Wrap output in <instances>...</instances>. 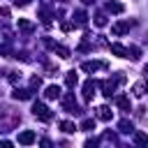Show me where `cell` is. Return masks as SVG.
<instances>
[{"label": "cell", "mask_w": 148, "mask_h": 148, "mask_svg": "<svg viewBox=\"0 0 148 148\" xmlns=\"http://www.w3.org/2000/svg\"><path fill=\"white\" fill-rule=\"evenodd\" d=\"M32 113H35V118H39V120H44V123H49V120L53 118V113H51L42 102H35V104H32Z\"/></svg>", "instance_id": "6da1fadb"}, {"label": "cell", "mask_w": 148, "mask_h": 148, "mask_svg": "<svg viewBox=\"0 0 148 148\" xmlns=\"http://www.w3.org/2000/svg\"><path fill=\"white\" fill-rule=\"evenodd\" d=\"M62 106H65V111H69V113H76V111H79L74 95H65V97H62Z\"/></svg>", "instance_id": "7a4b0ae2"}, {"label": "cell", "mask_w": 148, "mask_h": 148, "mask_svg": "<svg viewBox=\"0 0 148 148\" xmlns=\"http://www.w3.org/2000/svg\"><path fill=\"white\" fill-rule=\"evenodd\" d=\"M132 92H134L136 97H143V95L148 92V81H136L134 88H132Z\"/></svg>", "instance_id": "3957f363"}, {"label": "cell", "mask_w": 148, "mask_h": 148, "mask_svg": "<svg viewBox=\"0 0 148 148\" xmlns=\"http://www.w3.org/2000/svg\"><path fill=\"white\" fill-rule=\"evenodd\" d=\"M111 51H113L118 58H130V49L123 46V44H111Z\"/></svg>", "instance_id": "277c9868"}, {"label": "cell", "mask_w": 148, "mask_h": 148, "mask_svg": "<svg viewBox=\"0 0 148 148\" xmlns=\"http://www.w3.org/2000/svg\"><path fill=\"white\" fill-rule=\"evenodd\" d=\"M92 95H95V81H86L83 83V99H92Z\"/></svg>", "instance_id": "5b68a950"}, {"label": "cell", "mask_w": 148, "mask_h": 148, "mask_svg": "<svg viewBox=\"0 0 148 148\" xmlns=\"http://www.w3.org/2000/svg\"><path fill=\"white\" fill-rule=\"evenodd\" d=\"M18 143H23V146H30V143H35V132H21L18 134Z\"/></svg>", "instance_id": "8992f818"}, {"label": "cell", "mask_w": 148, "mask_h": 148, "mask_svg": "<svg viewBox=\"0 0 148 148\" xmlns=\"http://www.w3.org/2000/svg\"><path fill=\"white\" fill-rule=\"evenodd\" d=\"M102 90H104V92H102L104 97H111L113 90H116V83H113L111 79H106V81H102Z\"/></svg>", "instance_id": "52a82bcc"}, {"label": "cell", "mask_w": 148, "mask_h": 148, "mask_svg": "<svg viewBox=\"0 0 148 148\" xmlns=\"http://www.w3.org/2000/svg\"><path fill=\"white\" fill-rule=\"evenodd\" d=\"M44 97H46V99H58V97H60V88H58V86H49V88L44 90Z\"/></svg>", "instance_id": "ba28073f"}, {"label": "cell", "mask_w": 148, "mask_h": 148, "mask_svg": "<svg viewBox=\"0 0 148 148\" xmlns=\"http://www.w3.org/2000/svg\"><path fill=\"white\" fill-rule=\"evenodd\" d=\"M99 67H106V65H104V62H95V60H92V62L88 60V62H83V65H81V69H83V72H95V69H99Z\"/></svg>", "instance_id": "9c48e42d"}, {"label": "cell", "mask_w": 148, "mask_h": 148, "mask_svg": "<svg viewBox=\"0 0 148 148\" xmlns=\"http://www.w3.org/2000/svg\"><path fill=\"white\" fill-rule=\"evenodd\" d=\"M123 9H125V7H123L120 2H113V0H109V2H106V12H111V14H120Z\"/></svg>", "instance_id": "30bf717a"}, {"label": "cell", "mask_w": 148, "mask_h": 148, "mask_svg": "<svg viewBox=\"0 0 148 148\" xmlns=\"http://www.w3.org/2000/svg\"><path fill=\"white\" fill-rule=\"evenodd\" d=\"M12 97H14V99H30V97H32V90H18V88H16V90L12 92Z\"/></svg>", "instance_id": "8fae6325"}, {"label": "cell", "mask_w": 148, "mask_h": 148, "mask_svg": "<svg viewBox=\"0 0 148 148\" xmlns=\"http://www.w3.org/2000/svg\"><path fill=\"white\" fill-rule=\"evenodd\" d=\"M97 118L99 120H111V109L109 106H99L97 109Z\"/></svg>", "instance_id": "7c38bea8"}, {"label": "cell", "mask_w": 148, "mask_h": 148, "mask_svg": "<svg viewBox=\"0 0 148 148\" xmlns=\"http://www.w3.org/2000/svg\"><path fill=\"white\" fill-rule=\"evenodd\" d=\"M60 130H62L65 134H72V132H76V125H74L72 120H62V123H60Z\"/></svg>", "instance_id": "4fadbf2b"}, {"label": "cell", "mask_w": 148, "mask_h": 148, "mask_svg": "<svg viewBox=\"0 0 148 148\" xmlns=\"http://www.w3.org/2000/svg\"><path fill=\"white\" fill-rule=\"evenodd\" d=\"M76 81H79V79H76V72H69V74L65 76V83H67L69 88H74V86H76Z\"/></svg>", "instance_id": "5bb4252c"}, {"label": "cell", "mask_w": 148, "mask_h": 148, "mask_svg": "<svg viewBox=\"0 0 148 148\" xmlns=\"http://www.w3.org/2000/svg\"><path fill=\"white\" fill-rule=\"evenodd\" d=\"M134 141H136V143H141V146H148V134L136 132V134H134Z\"/></svg>", "instance_id": "9a60e30c"}, {"label": "cell", "mask_w": 148, "mask_h": 148, "mask_svg": "<svg viewBox=\"0 0 148 148\" xmlns=\"http://www.w3.org/2000/svg\"><path fill=\"white\" fill-rule=\"evenodd\" d=\"M130 25H132V23H118V25H113V35H123Z\"/></svg>", "instance_id": "2e32d148"}, {"label": "cell", "mask_w": 148, "mask_h": 148, "mask_svg": "<svg viewBox=\"0 0 148 148\" xmlns=\"http://www.w3.org/2000/svg\"><path fill=\"white\" fill-rule=\"evenodd\" d=\"M116 102H118V106H120L123 111H130V99H127V97H118Z\"/></svg>", "instance_id": "e0dca14e"}, {"label": "cell", "mask_w": 148, "mask_h": 148, "mask_svg": "<svg viewBox=\"0 0 148 148\" xmlns=\"http://www.w3.org/2000/svg\"><path fill=\"white\" fill-rule=\"evenodd\" d=\"M18 28L28 32V30H32V23H30V21H25V18H18Z\"/></svg>", "instance_id": "ac0fdd59"}, {"label": "cell", "mask_w": 148, "mask_h": 148, "mask_svg": "<svg viewBox=\"0 0 148 148\" xmlns=\"http://www.w3.org/2000/svg\"><path fill=\"white\" fill-rule=\"evenodd\" d=\"M81 130H88V132H90V130H95V120H90V118H86V120L81 123Z\"/></svg>", "instance_id": "d6986e66"}, {"label": "cell", "mask_w": 148, "mask_h": 148, "mask_svg": "<svg viewBox=\"0 0 148 148\" xmlns=\"http://www.w3.org/2000/svg\"><path fill=\"white\" fill-rule=\"evenodd\" d=\"M118 127H120V132H132V130H134L130 120H120V125H118Z\"/></svg>", "instance_id": "ffe728a7"}, {"label": "cell", "mask_w": 148, "mask_h": 148, "mask_svg": "<svg viewBox=\"0 0 148 148\" xmlns=\"http://www.w3.org/2000/svg\"><path fill=\"white\" fill-rule=\"evenodd\" d=\"M74 16H76V23H81V25L86 23V14H83V12H76Z\"/></svg>", "instance_id": "44dd1931"}, {"label": "cell", "mask_w": 148, "mask_h": 148, "mask_svg": "<svg viewBox=\"0 0 148 148\" xmlns=\"http://www.w3.org/2000/svg\"><path fill=\"white\" fill-rule=\"evenodd\" d=\"M95 23H97L99 28H102V25H106V16H102V14H99V16H95Z\"/></svg>", "instance_id": "7402d4cb"}, {"label": "cell", "mask_w": 148, "mask_h": 148, "mask_svg": "<svg viewBox=\"0 0 148 148\" xmlns=\"http://www.w3.org/2000/svg\"><path fill=\"white\" fill-rule=\"evenodd\" d=\"M30 86H32V88H39V86H42V79H39V76H32V79H30Z\"/></svg>", "instance_id": "603a6c76"}, {"label": "cell", "mask_w": 148, "mask_h": 148, "mask_svg": "<svg viewBox=\"0 0 148 148\" xmlns=\"http://www.w3.org/2000/svg\"><path fill=\"white\" fill-rule=\"evenodd\" d=\"M14 2H16V5H21V7H25V5L30 2V0H14Z\"/></svg>", "instance_id": "cb8c5ba5"}, {"label": "cell", "mask_w": 148, "mask_h": 148, "mask_svg": "<svg viewBox=\"0 0 148 148\" xmlns=\"http://www.w3.org/2000/svg\"><path fill=\"white\" fill-rule=\"evenodd\" d=\"M81 2H83V5H90V2H92V0H81Z\"/></svg>", "instance_id": "d4e9b609"}]
</instances>
